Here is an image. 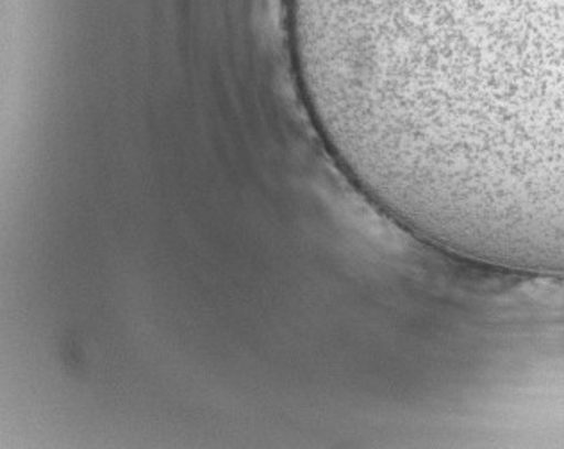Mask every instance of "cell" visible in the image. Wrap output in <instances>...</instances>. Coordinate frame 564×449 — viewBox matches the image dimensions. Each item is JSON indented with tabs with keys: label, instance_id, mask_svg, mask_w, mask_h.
<instances>
[{
	"label": "cell",
	"instance_id": "cell-1",
	"mask_svg": "<svg viewBox=\"0 0 564 449\" xmlns=\"http://www.w3.org/2000/svg\"><path fill=\"white\" fill-rule=\"evenodd\" d=\"M338 168L429 215L564 207V0H284Z\"/></svg>",
	"mask_w": 564,
	"mask_h": 449
}]
</instances>
